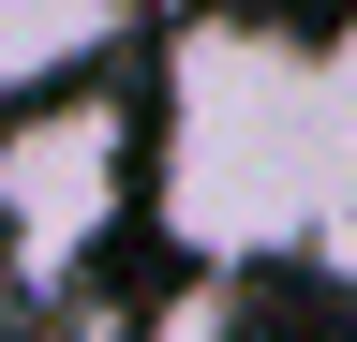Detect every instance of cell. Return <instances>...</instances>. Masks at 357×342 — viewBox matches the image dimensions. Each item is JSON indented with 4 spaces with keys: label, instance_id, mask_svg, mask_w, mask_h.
<instances>
[{
    "label": "cell",
    "instance_id": "cell-2",
    "mask_svg": "<svg viewBox=\"0 0 357 342\" xmlns=\"http://www.w3.org/2000/svg\"><path fill=\"white\" fill-rule=\"evenodd\" d=\"M134 179H149V134L105 104V90H60V104H0V268L60 283L119 238Z\"/></svg>",
    "mask_w": 357,
    "mask_h": 342
},
{
    "label": "cell",
    "instance_id": "cell-1",
    "mask_svg": "<svg viewBox=\"0 0 357 342\" xmlns=\"http://www.w3.org/2000/svg\"><path fill=\"white\" fill-rule=\"evenodd\" d=\"M149 224L194 268H328L342 224V104H328V30L208 15L164 60L149 119Z\"/></svg>",
    "mask_w": 357,
    "mask_h": 342
},
{
    "label": "cell",
    "instance_id": "cell-3",
    "mask_svg": "<svg viewBox=\"0 0 357 342\" xmlns=\"http://www.w3.org/2000/svg\"><path fill=\"white\" fill-rule=\"evenodd\" d=\"M134 0H0V104H60L89 90V60H119Z\"/></svg>",
    "mask_w": 357,
    "mask_h": 342
},
{
    "label": "cell",
    "instance_id": "cell-4",
    "mask_svg": "<svg viewBox=\"0 0 357 342\" xmlns=\"http://www.w3.org/2000/svg\"><path fill=\"white\" fill-rule=\"evenodd\" d=\"M223 313H238V297H223V283H194V297L164 313V342H223Z\"/></svg>",
    "mask_w": 357,
    "mask_h": 342
}]
</instances>
